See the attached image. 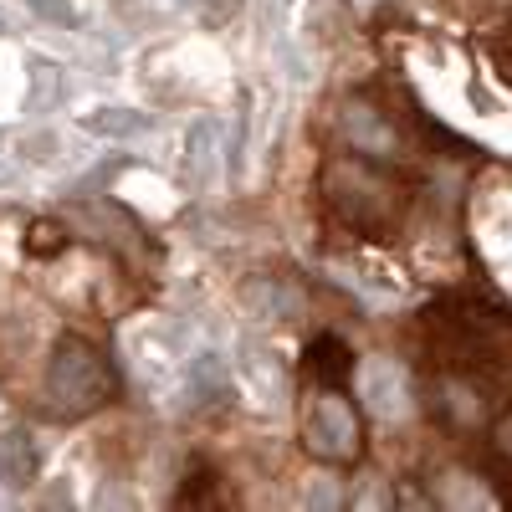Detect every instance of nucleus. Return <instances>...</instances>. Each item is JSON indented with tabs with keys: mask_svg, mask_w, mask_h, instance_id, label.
I'll return each mask as SVG.
<instances>
[{
	"mask_svg": "<svg viewBox=\"0 0 512 512\" xmlns=\"http://www.w3.org/2000/svg\"><path fill=\"white\" fill-rule=\"evenodd\" d=\"M113 395V374L103 364V354L88 344V338H62L52 369H47V405L62 420H82L98 405H108Z\"/></svg>",
	"mask_w": 512,
	"mask_h": 512,
	"instance_id": "1",
	"label": "nucleus"
},
{
	"mask_svg": "<svg viewBox=\"0 0 512 512\" xmlns=\"http://www.w3.org/2000/svg\"><path fill=\"white\" fill-rule=\"evenodd\" d=\"M323 195L349 226H384V221H395V210H400L395 185L384 180L379 169L359 164V159L328 164L323 169Z\"/></svg>",
	"mask_w": 512,
	"mask_h": 512,
	"instance_id": "2",
	"label": "nucleus"
},
{
	"mask_svg": "<svg viewBox=\"0 0 512 512\" xmlns=\"http://www.w3.org/2000/svg\"><path fill=\"white\" fill-rule=\"evenodd\" d=\"M359 415L344 405V400H333L323 395L313 410H308V451L318 461H333V466H349L359 456Z\"/></svg>",
	"mask_w": 512,
	"mask_h": 512,
	"instance_id": "3",
	"label": "nucleus"
},
{
	"mask_svg": "<svg viewBox=\"0 0 512 512\" xmlns=\"http://www.w3.org/2000/svg\"><path fill=\"white\" fill-rule=\"evenodd\" d=\"M344 139H349V149L359 154V159H374V164H395L400 154H405V139H400V128L384 118L379 108H369V103H349L344 108Z\"/></svg>",
	"mask_w": 512,
	"mask_h": 512,
	"instance_id": "4",
	"label": "nucleus"
},
{
	"mask_svg": "<svg viewBox=\"0 0 512 512\" xmlns=\"http://www.w3.org/2000/svg\"><path fill=\"white\" fill-rule=\"evenodd\" d=\"M364 400L379 415H405L410 410V374L400 359H369L364 364Z\"/></svg>",
	"mask_w": 512,
	"mask_h": 512,
	"instance_id": "5",
	"label": "nucleus"
},
{
	"mask_svg": "<svg viewBox=\"0 0 512 512\" xmlns=\"http://www.w3.org/2000/svg\"><path fill=\"white\" fill-rule=\"evenodd\" d=\"M0 482L11 492L36 482V441H31L26 425H6V431H0Z\"/></svg>",
	"mask_w": 512,
	"mask_h": 512,
	"instance_id": "6",
	"label": "nucleus"
},
{
	"mask_svg": "<svg viewBox=\"0 0 512 512\" xmlns=\"http://www.w3.org/2000/svg\"><path fill=\"white\" fill-rule=\"evenodd\" d=\"M349 369H354V354L338 344V338H318V344L308 349V374L323 384V390H338V384L349 379Z\"/></svg>",
	"mask_w": 512,
	"mask_h": 512,
	"instance_id": "7",
	"label": "nucleus"
},
{
	"mask_svg": "<svg viewBox=\"0 0 512 512\" xmlns=\"http://www.w3.org/2000/svg\"><path fill=\"white\" fill-rule=\"evenodd\" d=\"M82 123H88V134H103V139H128V134H139V128H144V118L128 113V108H98Z\"/></svg>",
	"mask_w": 512,
	"mask_h": 512,
	"instance_id": "8",
	"label": "nucleus"
},
{
	"mask_svg": "<svg viewBox=\"0 0 512 512\" xmlns=\"http://www.w3.org/2000/svg\"><path fill=\"white\" fill-rule=\"evenodd\" d=\"M31 6H36V11H47V16H52V21H62V26H72V11L62 6V0H31Z\"/></svg>",
	"mask_w": 512,
	"mask_h": 512,
	"instance_id": "9",
	"label": "nucleus"
},
{
	"mask_svg": "<svg viewBox=\"0 0 512 512\" xmlns=\"http://www.w3.org/2000/svg\"><path fill=\"white\" fill-rule=\"evenodd\" d=\"M308 507H338V492H333V487H313Z\"/></svg>",
	"mask_w": 512,
	"mask_h": 512,
	"instance_id": "10",
	"label": "nucleus"
},
{
	"mask_svg": "<svg viewBox=\"0 0 512 512\" xmlns=\"http://www.w3.org/2000/svg\"><path fill=\"white\" fill-rule=\"evenodd\" d=\"M497 446H502V451H507V456H512V415H507V420H502V431H497Z\"/></svg>",
	"mask_w": 512,
	"mask_h": 512,
	"instance_id": "11",
	"label": "nucleus"
},
{
	"mask_svg": "<svg viewBox=\"0 0 512 512\" xmlns=\"http://www.w3.org/2000/svg\"><path fill=\"white\" fill-rule=\"evenodd\" d=\"M0 31H6V16H0Z\"/></svg>",
	"mask_w": 512,
	"mask_h": 512,
	"instance_id": "12",
	"label": "nucleus"
}]
</instances>
